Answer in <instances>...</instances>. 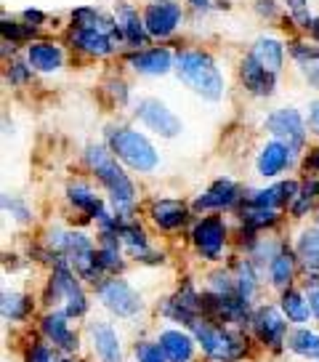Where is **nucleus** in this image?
Instances as JSON below:
<instances>
[{
	"mask_svg": "<svg viewBox=\"0 0 319 362\" xmlns=\"http://www.w3.org/2000/svg\"><path fill=\"white\" fill-rule=\"evenodd\" d=\"M85 163L96 173V179L107 187V192L114 203V211H117V218L120 221L128 218L133 200H136V189H133V181L128 179L126 170L117 165L112 149L102 147V144H91L85 149Z\"/></svg>",
	"mask_w": 319,
	"mask_h": 362,
	"instance_id": "f257e3e1",
	"label": "nucleus"
},
{
	"mask_svg": "<svg viewBox=\"0 0 319 362\" xmlns=\"http://www.w3.org/2000/svg\"><path fill=\"white\" fill-rule=\"evenodd\" d=\"M176 75L186 88H192L197 96H203L207 102H218L227 88L216 59L205 51H194V48L179 51L176 54Z\"/></svg>",
	"mask_w": 319,
	"mask_h": 362,
	"instance_id": "f03ea898",
	"label": "nucleus"
},
{
	"mask_svg": "<svg viewBox=\"0 0 319 362\" xmlns=\"http://www.w3.org/2000/svg\"><path fill=\"white\" fill-rule=\"evenodd\" d=\"M109 149L114 158H120L128 168L138 170V173H152L160 165L157 149L149 144L144 134H138L133 128H112L109 131Z\"/></svg>",
	"mask_w": 319,
	"mask_h": 362,
	"instance_id": "7ed1b4c3",
	"label": "nucleus"
},
{
	"mask_svg": "<svg viewBox=\"0 0 319 362\" xmlns=\"http://www.w3.org/2000/svg\"><path fill=\"white\" fill-rule=\"evenodd\" d=\"M48 301L61 304L59 312H64L67 317H80L85 315V309H88L85 293L80 291V285L75 280V274L69 272L67 261H59L56 269H54V277H51V285H48Z\"/></svg>",
	"mask_w": 319,
	"mask_h": 362,
	"instance_id": "20e7f679",
	"label": "nucleus"
},
{
	"mask_svg": "<svg viewBox=\"0 0 319 362\" xmlns=\"http://www.w3.org/2000/svg\"><path fill=\"white\" fill-rule=\"evenodd\" d=\"M266 131L277 139V141H285L287 147L298 149L303 147L306 141V123L298 112L296 107H279L266 117Z\"/></svg>",
	"mask_w": 319,
	"mask_h": 362,
	"instance_id": "39448f33",
	"label": "nucleus"
},
{
	"mask_svg": "<svg viewBox=\"0 0 319 362\" xmlns=\"http://www.w3.org/2000/svg\"><path fill=\"white\" fill-rule=\"evenodd\" d=\"M141 16L152 37H171L183 22V11L176 0H152Z\"/></svg>",
	"mask_w": 319,
	"mask_h": 362,
	"instance_id": "423d86ee",
	"label": "nucleus"
},
{
	"mask_svg": "<svg viewBox=\"0 0 319 362\" xmlns=\"http://www.w3.org/2000/svg\"><path fill=\"white\" fill-rule=\"evenodd\" d=\"M136 117L162 139H173L181 134V120L176 117L171 107L160 99H141L136 107Z\"/></svg>",
	"mask_w": 319,
	"mask_h": 362,
	"instance_id": "0eeeda50",
	"label": "nucleus"
},
{
	"mask_svg": "<svg viewBox=\"0 0 319 362\" xmlns=\"http://www.w3.org/2000/svg\"><path fill=\"white\" fill-rule=\"evenodd\" d=\"M192 243L203 259H221L224 243H227V224H224V218L205 216L203 221H197L192 229Z\"/></svg>",
	"mask_w": 319,
	"mask_h": 362,
	"instance_id": "6e6552de",
	"label": "nucleus"
},
{
	"mask_svg": "<svg viewBox=\"0 0 319 362\" xmlns=\"http://www.w3.org/2000/svg\"><path fill=\"white\" fill-rule=\"evenodd\" d=\"M194 328V336L200 341V346L205 349L207 357H213V360L224 362V360H234L239 354V344L231 336H229L227 330L216 328V325H210V322H200V320H194L192 322Z\"/></svg>",
	"mask_w": 319,
	"mask_h": 362,
	"instance_id": "1a4fd4ad",
	"label": "nucleus"
},
{
	"mask_svg": "<svg viewBox=\"0 0 319 362\" xmlns=\"http://www.w3.org/2000/svg\"><path fill=\"white\" fill-rule=\"evenodd\" d=\"M99 298L117 317H133L141 309V298H138L136 291L123 280H117V277L99 285Z\"/></svg>",
	"mask_w": 319,
	"mask_h": 362,
	"instance_id": "9d476101",
	"label": "nucleus"
},
{
	"mask_svg": "<svg viewBox=\"0 0 319 362\" xmlns=\"http://www.w3.org/2000/svg\"><path fill=\"white\" fill-rule=\"evenodd\" d=\"M114 22H117V30H120L123 43H128L133 51H138V48H144V45L149 43L152 35L147 33L144 16H138V11L128 0H117V3H114Z\"/></svg>",
	"mask_w": 319,
	"mask_h": 362,
	"instance_id": "9b49d317",
	"label": "nucleus"
},
{
	"mask_svg": "<svg viewBox=\"0 0 319 362\" xmlns=\"http://www.w3.org/2000/svg\"><path fill=\"white\" fill-rule=\"evenodd\" d=\"M128 67L138 72V75H168L171 69H176V57L171 48H138L133 54H128Z\"/></svg>",
	"mask_w": 319,
	"mask_h": 362,
	"instance_id": "f8f14e48",
	"label": "nucleus"
},
{
	"mask_svg": "<svg viewBox=\"0 0 319 362\" xmlns=\"http://www.w3.org/2000/svg\"><path fill=\"white\" fill-rule=\"evenodd\" d=\"M69 43L75 45L78 51L88 54V57L104 59L114 51V37L112 35L102 33V30H93V27H75L69 30Z\"/></svg>",
	"mask_w": 319,
	"mask_h": 362,
	"instance_id": "ddd939ff",
	"label": "nucleus"
},
{
	"mask_svg": "<svg viewBox=\"0 0 319 362\" xmlns=\"http://www.w3.org/2000/svg\"><path fill=\"white\" fill-rule=\"evenodd\" d=\"M27 62L35 72L51 75L64 67V48L54 40H32L27 45Z\"/></svg>",
	"mask_w": 319,
	"mask_h": 362,
	"instance_id": "4468645a",
	"label": "nucleus"
},
{
	"mask_svg": "<svg viewBox=\"0 0 319 362\" xmlns=\"http://www.w3.org/2000/svg\"><path fill=\"white\" fill-rule=\"evenodd\" d=\"M293 155H296V149L287 147L285 141H277V139H274V141H269V144L261 149V155L255 160V168H258L261 176L274 179V176H279V173L293 163Z\"/></svg>",
	"mask_w": 319,
	"mask_h": 362,
	"instance_id": "2eb2a0df",
	"label": "nucleus"
},
{
	"mask_svg": "<svg viewBox=\"0 0 319 362\" xmlns=\"http://www.w3.org/2000/svg\"><path fill=\"white\" fill-rule=\"evenodd\" d=\"M239 80H242V86L251 90L253 96H272L277 75H272L269 69H263L261 64L248 54V57L239 62Z\"/></svg>",
	"mask_w": 319,
	"mask_h": 362,
	"instance_id": "dca6fc26",
	"label": "nucleus"
},
{
	"mask_svg": "<svg viewBox=\"0 0 319 362\" xmlns=\"http://www.w3.org/2000/svg\"><path fill=\"white\" fill-rule=\"evenodd\" d=\"M301 192L296 181H279L274 187H266V189H258V192H251L245 197V203L258 205V208H272V211H279L282 205L293 203Z\"/></svg>",
	"mask_w": 319,
	"mask_h": 362,
	"instance_id": "f3484780",
	"label": "nucleus"
},
{
	"mask_svg": "<svg viewBox=\"0 0 319 362\" xmlns=\"http://www.w3.org/2000/svg\"><path fill=\"white\" fill-rule=\"evenodd\" d=\"M239 200V187L229 179H218L205 194L194 200V211H224Z\"/></svg>",
	"mask_w": 319,
	"mask_h": 362,
	"instance_id": "a211bd4d",
	"label": "nucleus"
},
{
	"mask_svg": "<svg viewBox=\"0 0 319 362\" xmlns=\"http://www.w3.org/2000/svg\"><path fill=\"white\" fill-rule=\"evenodd\" d=\"M251 57L261 64L263 69H269L272 75H279V69L285 64V43L279 37H272V35H263L258 37L251 48Z\"/></svg>",
	"mask_w": 319,
	"mask_h": 362,
	"instance_id": "6ab92c4d",
	"label": "nucleus"
},
{
	"mask_svg": "<svg viewBox=\"0 0 319 362\" xmlns=\"http://www.w3.org/2000/svg\"><path fill=\"white\" fill-rule=\"evenodd\" d=\"M67 320L69 317L64 315V312H51V315H46V320H43V336H46L54 346H59V349L75 351L78 349V339H75V333L69 330Z\"/></svg>",
	"mask_w": 319,
	"mask_h": 362,
	"instance_id": "aec40b11",
	"label": "nucleus"
},
{
	"mask_svg": "<svg viewBox=\"0 0 319 362\" xmlns=\"http://www.w3.org/2000/svg\"><path fill=\"white\" fill-rule=\"evenodd\" d=\"M253 322H255V330H258V336H261L269 346H277L279 341L285 339V317L279 315L274 306H261L255 317H253Z\"/></svg>",
	"mask_w": 319,
	"mask_h": 362,
	"instance_id": "412c9836",
	"label": "nucleus"
},
{
	"mask_svg": "<svg viewBox=\"0 0 319 362\" xmlns=\"http://www.w3.org/2000/svg\"><path fill=\"white\" fill-rule=\"evenodd\" d=\"M91 341H93V349L99 354L102 362H123V351H120V341L114 336L112 325L107 322H96L91 325Z\"/></svg>",
	"mask_w": 319,
	"mask_h": 362,
	"instance_id": "4be33fe9",
	"label": "nucleus"
},
{
	"mask_svg": "<svg viewBox=\"0 0 319 362\" xmlns=\"http://www.w3.org/2000/svg\"><path fill=\"white\" fill-rule=\"evenodd\" d=\"M152 221L165 229V232H173L186 221V205L181 200H155L152 203Z\"/></svg>",
	"mask_w": 319,
	"mask_h": 362,
	"instance_id": "5701e85b",
	"label": "nucleus"
},
{
	"mask_svg": "<svg viewBox=\"0 0 319 362\" xmlns=\"http://www.w3.org/2000/svg\"><path fill=\"white\" fill-rule=\"evenodd\" d=\"M67 200L75 205L78 211L93 216V218H99L102 214H107V211H104L102 197L93 192L88 184H83V181H72V184H69V187H67Z\"/></svg>",
	"mask_w": 319,
	"mask_h": 362,
	"instance_id": "b1692460",
	"label": "nucleus"
},
{
	"mask_svg": "<svg viewBox=\"0 0 319 362\" xmlns=\"http://www.w3.org/2000/svg\"><path fill=\"white\" fill-rule=\"evenodd\" d=\"M290 57L296 59V64L301 67L303 78L308 80V86L319 88V45L308 43H290Z\"/></svg>",
	"mask_w": 319,
	"mask_h": 362,
	"instance_id": "393cba45",
	"label": "nucleus"
},
{
	"mask_svg": "<svg viewBox=\"0 0 319 362\" xmlns=\"http://www.w3.org/2000/svg\"><path fill=\"white\" fill-rule=\"evenodd\" d=\"M160 349L168 362H189L192 360V339L181 330H165L160 336Z\"/></svg>",
	"mask_w": 319,
	"mask_h": 362,
	"instance_id": "a878e982",
	"label": "nucleus"
},
{
	"mask_svg": "<svg viewBox=\"0 0 319 362\" xmlns=\"http://www.w3.org/2000/svg\"><path fill=\"white\" fill-rule=\"evenodd\" d=\"M293 272H296V259L287 250H279L269 261V277H272L274 288H279V291H287V285L293 280Z\"/></svg>",
	"mask_w": 319,
	"mask_h": 362,
	"instance_id": "bb28decb",
	"label": "nucleus"
},
{
	"mask_svg": "<svg viewBox=\"0 0 319 362\" xmlns=\"http://www.w3.org/2000/svg\"><path fill=\"white\" fill-rule=\"evenodd\" d=\"M117 232H120V240H123V245H126L136 259H149V240L144 235V229L136 224H123L117 226Z\"/></svg>",
	"mask_w": 319,
	"mask_h": 362,
	"instance_id": "cd10ccee",
	"label": "nucleus"
},
{
	"mask_svg": "<svg viewBox=\"0 0 319 362\" xmlns=\"http://www.w3.org/2000/svg\"><path fill=\"white\" fill-rule=\"evenodd\" d=\"M287 346H290V351H296L298 357L319 360V336L311 330H293L287 339Z\"/></svg>",
	"mask_w": 319,
	"mask_h": 362,
	"instance_id": "c85d7f7f",
	"label": "nucleus"
},
{
	"mask_svg": "<svg viewBox=\"0 0 319 362\" xmlns=\"http://www.w3.org/2000/svg\"><path fill=\"white\" fill-rule=\"evenodd\" d=\"M242 221L248 229H266V226H274L277 218H279V211H272V208H258V205L245 203V208L239 211Z\"/></svg>",
	"mask_w": 319,
	"mask_h": 362,
	"instance_id": "c756f323",
	"label": "nucleus"
},
{
	"mask_svg": "<svg viewBox=\"0 0 319 362\" xmlns=\"http://www.w3.org/2000/svg\"><path fill=\"white\" fill-rule=\"evenodd\" d=\"M298 256L311 272H319V229H306L298 238Z\"/></svg>",
	"mask_w": 319,
	"mask_h": 362,
	"instance_id": "7c9ffc66",
	"label": "nucleus"
},
{
	"mask_svg": "<svg viewBox=\"0 0 319 362\" xmlns=\"http://www.w3.org/2000/svg\"><path fill=\"white\" fill-rule=\"evenodd\" d=\"M308 309H311V306L303 301V296L298 293V291H285V293H282V315H285L287 320H293V322H306Z\"/></svg>",
	"mask_w": 319,
	"mask_h": 362,
	"instance_id": "2f4dec72",
	"label": "nucleus"
},
{
	"mask_svg": "<svg viewBox=\"0 0 319 362\" xmlns=\"http://www.w3.org/2000/svg\"><path fill=\"white\" fill-rule=\"evenodd\" d=\"M0 30H3V40H11V43H22V40H30L32 43V37L37 35V27L32 24H19V22H11V19H3L0 24Z\"/></svg>",
	"mask_w": 319,
	"mask_h": 362,
	"instance_id": "473e14b6",
	"label": "nucleus"
},
{
	"mask_svg": "<svg viewBox=\"0 0 319 362\" xmlns=\"http://www.w3.org/2000/svg\"><path fill=\"white\" fill-rule=\"evenodd\" d=\"M234 288L242 301H251L253 293H255V272H253L251 264H239L237 274H234Z\"/></svg>",
	"mask_w": 319,
	"mask_h": 362,
	"instance_id": "72a5a7b5",
	"label": "nucleus"
},
{
	"mask_svg": "<svg viewBox=\"0 0 319 362\" xmlns=\"http://www.w3.org/2000/svg\"><path fill=\"white\" fill-rule=\"evenodd\" d=\"M27 306L30 301L22 293H11V291L3 293V317L6 320H22L27 315Z\"/></svg>",
	"mask_w": 319,
	"mask_h": 362,
	"instance_id": "f704fd0d",
	"label": "nucleus"
},
{
	"mask_svg": "<svg viewBox=\"0 0 319 362\" xmlns=\"http://www.w3.org/2000/svg\"><path fill=\"white\" fill-rule=\"evenodd\" d=\"M285 8L290 11V19H293L296 27L311 30L314 19H311V13H308V0H285Z\"/></svg>",
	"mask_w": 319,
	"mask_h": 362,
	"instance_id": "c9c22d12",
	"label": "nucleus"
},
{
	"mask_svg": "<svg viewBox=\"0 0 319 362\" xmlns=\"http://www.w3.org/2000/svg\"><path fill=\"white\" fill-rule=\"evenodd\" d=\"M32 75V67H30V62H19V59H13L11 64H8V72H6V80L11 83V86H24L27 80Z\"/></svg>",
	"mask_w": 319,
	"mask_h": 362,
	"instance_id": "e433bc0d",
	"label": "nucleus"
},
{
	"mask_svg": "<svg viewBox=\"0 0 319 362\" xmlns=\"http://www.w3.org/2000/svg\"><path fill=\"white\" fill-rule=\"evenodd\" d=\"M136 360L138 362H168V357L162 354L160 344H138V346H136Z\"/></svg>",
	"mask_w": 319,
	"mask_h": 362,
	"instance_id": "4c0bfd02",
	"label": "nucleus"
},
{
	"mask_svg": "<svg viewBox=\"0 0 319 362\" xmlns=\"http://www.w3.org/2000/svg\"><path fill=\"white\" fill-rule=\"evenodd\" d=\"M3 205H6V211H8L16 221H30V216H32L30 214V208H27L22 200H16V197H11V200H8V197H3Z\"/></svg>",
	"mask_w": 319,
	"mask_h": 362,
	"instance_id": "58836bf2",
	"label": "nucleus"
},
{
	"mask_svg": "<svg viewBox=\"0 0 319 362\" xmlns=\"http://www.w3.org/2000/svg\"><path fill=\"white\" fill-rule=\"evenodd\" d=\"M253 8H255V13H258L261 19H277V13H279L277 0H255Z\"/></svg>",
	"mask_w": 319,
	"mask_h": 362,
	"instance_id": "ea45409f",
	"label": "nucleus"
},
{
	"mask_svg": "<svg viewBox=\"0 0 319 362\" xmlns=\"http://www.w3.org/2000/svg\"><path fill=\"white\" fill-rule=\"evenodd\" d=\"M27 362H54V357H51V351L43 344H35L30 354H27Z\"/></svg>",
	"mask_w": 319,
	"mask_h": 362,
	"instance_id": "a19ab883",
	"label": "nucleus"
},
{
	"mask_svg": "<svg viewBox=\"0 0 319 362\" xmlns=\"http://www.w3.org/2000/svg\"><path fill=\"white\" fill-rule=\"evenodd\" d=\"M22 19L27 24H32V27H40V24H46L48 16L43 11H37V8H27V11L22 13Z\"/></svg>",
	"mask_w": 319,
	"mask_h": 362,
	"instance_id": "79ce46f5",
	"label": "nucleus"
},
{
	"mask_svg": "<svg viewBox=\"0 0 319 362\" xmlns=\"http://www.w3.org/2000/svg\"><path fill=\"white\" fill-rule=\"evenodd\" d=\"M308 128H311V134L319 136V99H314L308 107Z\"/></svg>",
	"mask_w": 319,
	"mask_h": 362,
	"instance_id": "37998d69",
	"label": "nucleus"
},
{
	"mask_svg": "<svg viewBox=\"0 0 319 362\" xmlns=\"http://www.w3.org/2000/svg\"><path fill=\"white\" fill-rule=\"evenodd\" d=\"M308 306H311V315L319 320V285L308 291Z\"/></svg>",
	"mask_w": 319,
	"mask_h": 362,
	"instance_id": "c03bdc74",
	"label": "nucleus"
},
{
	"mask_svg": "<svg viewBox=\"0 0 319 362\" xmlns=\"http://www.w3.org/2000/svg\"><path fill=\"white\" fill-rule=\"evenodd\" d=\"M186 3H189L197 13H207L210 8H213V3H210V0H186Z\"/></svg>",
	"mask_w": 319,
	"mask_h": 362,
	"instance_id": "a18cd8bd",
	"label": "nucleus"
},
{
	"mask_svg": "<svg viewBox=\"0 0 319 362\" xmlns=\"http://www.w3.org/2000/svg\"><path fill=\"white\" fill-rule=\"evenodd\" d=\"M306 168L308 170H317V173H319V149H314V152H311V155L306 158Z\"/></svg>",
	"mask_w": 319,
	"mask_h": 362,
	"instance_id": "49530a36",
	"label": "nucleus"
},
{
	"mask_svg": "<svg viewBox=\"0 0 319 362\" xmlns=\"http://www.w3.org/2000/svg\"><path fill=\"white\" fill-rule=\"evenodd\" d=\"M308 33H311V37L319 43V19H314V24H311V30H308Z\"/></svg>",
	"mask_w": 319,
	"mask_h": 362,
	"instance_id": "de8ad7c7",
	"label": "nucleus"
},
{
	"mask_svg": "<svg viewBox=\"0 0 319 362\" xmlns=\"http://www.w3.org/2000/svg\"><path fill=\"white\" fill-rule=\"evenodd\" d=\"M61 362H78V360H61Z\"/></svg>",
	"mask_w": 319,
	"mask_h": 362,
	"instance_id": "09e8293b",
	"label": "nucleus"
}]
</instances>
